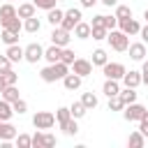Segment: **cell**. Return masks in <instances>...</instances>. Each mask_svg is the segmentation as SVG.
I'll return each instance as SVG.
<instances>
[{"instance_id": "cell-1", "label": "cell", "mask_w": 148, "mask_h": 148, "mask_svg": "<svg viewBox=\"0 0 148 148\" xmlns=\"http://www.w3.org/2000/svg\"><path fill=\"white\" fill-rule=\"evenodd\" d=\"M106 42H109V46H111L113 51L123 53V51H127V46H130V35H125L123 30H109V32H106Z\"/></svg>"}, {"instance_id": "cell-2", "label": "cell", "mask_w": 148, "mask_h": 148, "mask_svg": "<svg viewBox=\"0 0 148 148\" xmlns=\"http://www.w3.org/2000/svg\"><path fill=\"white\" fill-rule=\"evenodd\" d=\"M32 125H35V130L46 132V130H51L56 125V113H51V111H37L32 116Z\"/></svg>"}, {"instance_id": "cell-3", "label": "cell", "mask_w": 148, "mask_h": 148, "mask_svg": "<svg viewBox=\"0 0 148 148\" xmlns=\"http://www.w3.org/2000/svg\"><path fill=\"white\" fill-rule=\"evenodd\" d=\"M42 58H44V46H42L39 42H30L28 46H23V60H25V62L37 65Z\"/></svg>"}, {"instance_id": "cell-4", "label": "cell", "mask_w": 148, "mask_h": 148, "mask_svg": "<svg viewBox=\"0 0 148 148\" xmlns=\"http://www.w3.org/2000/svg\"><path fill=\"white\" fill-rule=\"evenodd\" d=\"M125 72H127V69H125L123 62H111V60H106V62L102 65V74H104V79H116V81H120Z\"/></svg>"}, {"instance_id": "cell-5", "label": "cell", "mask_w": 148, "mask_h": 148, "mask_svg": "<svg viewBox=\"0 0 148 148\" xmlns=\"http://www.w3.org/2000/svg\"><path fill=\"white\" fill-rule=\"evenodd\" d=\"M143 113H146V106H143V104H139V102L125 104V109H123V118H125L127 123H139Z\"/></svg>"}, {"instance_id": "cell-6", "label": "cell", "mask_w": 148, "mask_h": 148, "mask_svg": "<svg viewBox=\"0 0 148 148\" xmlns=\"http://www.w3.org/2000/svg\"><path fill=\"white\" fill-rule=\"evenodd\" d=\"M81 18H83V16H81V9H79V7H69V9L62 14V23H60V28H65V30L72 32L74 25H76Z\"/></svg>"}, {"instance_id": "cell-7", "label": "cell", "mask_w": 148, "mask_h": 148, "mask_svg": "<svg viewBox=\"0 0 148 148\" xmlns=\"http://www.w3.org/2000/svg\"><path fill=\"white\" fill-rule=\"evenodd\" d=\"M69 42H72V32H69V30H65V28H60V25H56V28L51 30V44L65 49V46H69Z\"/></svg>"}, {"instance_id": "cell-8", "label": "cell", "mask_w": 148, "mask_h": 148, "mask_svg": "<svg viewBox=\"0 0 148 148\" xmlns=\"http://www.w3.org/2000/svg\"><path fill=\"white\" fill-rule=\"evenodd\" d=\"M69 72H74V74H79L81 79H86V76L92 74V62L86 60V58H74V62L69 65Z\"/></svg>"}, {"instance_id": "cell-9", "label": "cell", "mask_w": 148, "mask_h": 148, "mask_svg": "<svg viewBox=\"0 0 148 148\" xmlns=\"http://www.w3.org/2000/svg\"><path fill=\"white\" fill-rule=\"evenodd\" d=\"M127 51H130V58H132L134 62H141V60L148 56V49H146L143 42H132V44L127 46Z\"/></svg>"}, {"instance_id": "cell-10", "label": "cell", "mask_w": 148, "mask_h": 148, "mask_svg": "<svg viewBox=\"0 0 148 148\" xmlns=\"http://www.w3.org/2000/svg\"><path fill=\"white\" fill-rule=\"evenodd\" d=\"M118 28H120L125 35H130V37H132V35H139V30H141V23H139L136 18H132V16H130V18H123V21H118Z\"/></svg>"}, {"instance_id": "cell-11", "label": "cell", "mask_w": 148, "mask_h": 148, "mask_svg": "<svg viewBox=\"0 0 148 148\" xmlns=\"http://www.w3.org/2000/svg\"><path fill=\"white\" fill-rule=\"evenodd\" d=\"M35 14H37V7H35L32 0H25V2H21V5L16 7V16H18V18H30V16H35Z\"/></svg>"}, {"instance_id": "cell-12", "label": "cell", "mask_w": 148, "mask_h": 148, "mask_svg": "<svg viewBox=\"0 0 148 148\" xmlns=\"http://www.w3.org/2000/svg\"><path fill=\"white\" fill-rule=\"evenodd\" d=\"M123 86H127V88H139L141 86V72H136V69H130V72H125L123 74Z\"/></svg>"}, {"instance_id": "cell-13", "label": "cell", "mask_w": 148, "mask_h": 148, "mask_svg": "<svg viewBox=\"0 0 148 148\" xmlns=\"http://www.w3.org/2000/svg\"><path fill=\"white\" fill-rule=\"evenodd\" d=\"M16 127L9 123V120H0V141H14L16 136Z\"/></svg>"}, {"instance_id": "cell-14", "label": "cell", "mask_w": 148, "mask_h": 148, "mask_svg": "<svg viewBox=\"0 0 148 148\" xmlns=\"http://www.w3.org/2000/svg\"><path fill=\"white\" fill-rule=\"evenodd\" d=\"M81 76L79 74H74V72H69V74H65L62 76V86H65V90H79L81 88Z\"/></svg>"}, {"instance_id": "cell-15", "label": "cell", "mask_w": 148, "mask_h": 148, "mask_svg": "<svg viewBox=\"0 0 148 148\" xmlns=\"http://www.w3.org/2000/svg\"><path fill=\"white\" fill-rule=\"evenodd\" d=\"M72 32H74V37H76V39H90V23H86V21L81 18V21L74 25V30H72Z\"/></svg>"}, {"instance_id": "cell-16", "label": "cell", "mask_w": 148, "mask_h": 148, "mask_svg": "<svg viewBox=\"0 0 148 148\" xmlns=\"http://www.w3.org/2000/svg\"><path fill=\"white\" fill-rule=\"evenodd\" d=\"M146 141H148V139H146L139 130L130 132V136H127V146H130V148H143V146H146Z\"/></svg>"}, {"instance_id": "cell-17", "label": "cell", "mask_w": 148, "mask_h": 148, "mask_svg": "<svg viewBox=\"0 0 148 148\" xmlns=\"http://www.w3.org/2000/svg\"><path fill=\"white\" fill-rule=\"evenodd\" d=\"M23 30H25V32H30V35H35V32H39V30H42V21L37 18V14H35V16H30V18H23Z\"/></svg>"}, {"instance_id": "cell-18", "label": "cell", "mask_w": 148, "mask_h": 148, "mask_svg": "<svg viewBox=\"0 0 148 148\" xmlns=\"http://www.w3.org/2000/svg\"><path fill=\"white\" fill-rule=\"evenodd\" d=\"M5 56L12 60V65H14V62H21V60H23V46H18V44H12V46H7Z\"/></svg>"}, {"instance_id": "cell-19", "label": "cell", "mask_w": 148, "mask_h": 148, "mask_svg": "<svg viewBox=\"0 0 148 148\" xmlns=\"http://www.w3.org/2000/svg\"><path fill=\"white\" fill-rule=\"evenodd\" d=\"M60 53H62V49H60V46H56V44H51L49 49H44V60H46L49 65H53V62H58V60H60Z\"/></svg>"}, {"instance_id": "cell-20", "label": "cell", "mask_w": 148, "mask_h": 148, "mask_svg": "<svg viewBox=\"0 0 148 148\" xmlns=\"http://www.w3.org/2000/svg\"><path fill=\"white\" fill-rule=\"evenodd\" d=\"M102 92H104L106 97L118 95V92H120V81H116V79H106V81H104V86H102Z\"/></svg>"}, {"instance_id": "cell-21", "label": "cell", "mask_w": 148, "mask_h": 148, "mask_svg": "<svg viewBox=\"0 0 148 148\" xmlns=\"http://www.w3.org/2000/svg\"><path fill=\"white\" fill-rule=\"evenodd\" d=\"M2 23V28H7V30H12V32H21L23 30V18H18V16H14V18H5V21H0Z\"/></svg>"}, {"instance_id": "cell-22", "label": "cell", "mask_w": 148, "mask_h": 148, "mask_svg": "<svg viewBox=\"0 0 148 148\" xmlns=\"http://www.w3.org/2000/svg\"><path fill=\"white\" fill-rule=\"evenodd\" d=\"M0 97H2V99H7L9 104H12V102H16V99L21 97V92H18V86H5V90L0 92Z\"/></svg>"}, {"instance_id": "cell-23", "label": "cell", "mask_w": 148, "mask_h": 148, "mask_svg": "<svg viewBox=\"0 0 148 148\" xmlns=\"http://www.w3.org/2000/svg\"><path fill=\"white\" fill-rule=\"evenodd\" d=\"M62 14H65L62 9L53 7V9H49V12H46V21H49V23L56 28V25H60V23H62Z\"/></svg>"}, {"instance_id": "cell-24", "label": "cell", "mask_w": 148, "mask_h": 148, "mask_svg": "<svg viewBox=\"0 0 148 148\" xmlns=\"http://www.w3.org/2000/svg\"><path fill=\"white\" fill-rule=\"evenodd\" d=\"M39 76H42V81H44V83H56V81H58V76H56V69H53V65H46V67H42Z\"/></svg>"}, {"instance_id": "cell-25", "label": "cell", "mask_w": 148, "mask_h": 148, "mask_svg": "<svg viewBox=\"0 0 148 148\" xmlns=\"http://www.w3.org/2000/svg\"><path fill=\"white\" fill-rule=\"evenodd\" d=\"M118 97L125 102V104H132V102H136V88H120V92H118Z\"/></svg>"}, {"instance_id": "cell-26", "label": "cell", "mask_w": 148, "mask_h": 148, "mask_svg": "<svg viewBox=\"0 0 148 148\" xmlns=\"http://www.w3.org/2000/svg\"><path fill=\"white\" fill-rule=\"evenodd\" d=\"M81 102H83V106H86L88 111L97 109V104H99V99H97L95 92H83V95H81Z\"/></svg>"}, {"instance_id": "cell-27", "label": "cell", "mask_w": 148, "mask_h": 148, "mask_svg": "<svg viewBox=\"0 0 148 148\" xmlns=\"http://www.w3.org/2000/svg\"><path fill=\"white\" fill-rule=\"evenodd\" d=\"M69 113H72V118H76V120H79V118H83V116L88 113V109H86V106H83V102L79 99V102H72V104H69Z\"/></svg>"}, {"instance_id": "cell-28", "label": "cell", "mask_w": 148, "mask_h": 148, "mask_svg": "<svg viewBox=\"0 0 148 148\" xmlns=\"http://www.w3.org/2000/svg\"><path fill=\"white\" fill-rule=\"evenodd\" d=\"M106 60H109V56H106V51H104V49H95V51H92V60H90V62H92V67H102Z\"/></svg>"}, {"instance_id": "cell-29", "label": "cell", "mask_w": 148, "mask_h": 148, "mask_svg": "<svg viewBox=\"0 0 148 148\" xmlns=\"http://www.w3.org/2000/svg\"><path fill=\"white\" fill-rule=\"evenodd\" d=\"M69 118H72V113H69V106H58V109H56V123H58L60 127H62V125H65Z\"/></svg>"}, {"instance_id": "cell-30", "label": "cell", "mask_w": 148, "mask_h": 148, "mask_svg": "<svg viewBox=\"0 0 148 148\" xmlns=\"http://www.w3.org/2000/svg\"><path fill=\"white\" fill-rule=\"evenodd\" d=\"M12 116H14L12 104H9L7 99H2V97H0V120H12Z\"/></svg>"}, {"instance_id": "cell-31", "label": "cell", "mask_w": 148, "mask_h": 148, "mask_svg": "<svg viewBox=\"0 0 148 148\" xmlns=\"http://www.w3.org/2000/svg\"><path fill=\"white\" fill-rule=\"evenodd\" d=\"M0 39H2V44H7V46H12V44H18V35H16V32H12V30H7V28H2V32H0Z\"/></svg>"}, {"instance_id": "cell-32", "label": "cell", "mask_w": 148, "mask_h": 148, "mask_svg": "<svg viewBox=\"0 0 148 148\" xmlns=\"http://www.w3.org/2000/svg\"><path fill=\"white\" fill-rule=\"evenodd\" d=\"M60 130H62L67 136H76V134H79V123H76V118H69Z\"/></svg>"}, {"instance_id": "cell-33", "label": "cell", "mask_w": 148, "mask_h": 148, "mask_svg": "<svg viewBox=\"0 0 148 148\" xmlns=\"http://www.w3.org/2000/svg\"><path fill=\"white\" fill-rule=\"evenodd\" d=\"M106 28L104 25H90V37L95 39V42H102V39H106Z\"/></svg>"}, {"instance_id": "cell-34", "label": "cell", "mask_w": 148, "mask_h": 148, "mask_svg": "<svg viewBox=\"0 0 148 148\" xmlns=\"http://www.w3.org/2000/svg\"><path fill=\"white\" fill-rule=\"evenodd\" d=\"M16 16V7L12 5V2H5L2 7H0V21H5V18H14Z\"/></svg>"}, {"instance_id": "cell-35", "label": "cell", "mask_w": 148, "mask_h": 148, "mask_svg": "<svg viewBox=\"0 0 148 148\" xmlns=\"http://www.w3.org/2000/svg\"><path fill=\"white\" fill-rule=\"evenodd\" d=\"M130 16H132V7H130V5H120V2H118V5H116V18H118V21H123V18H130Z\"/></svg>"}, {"instance_id": "cell-36", "label": "cell", "mask_w": 148, "mask_h": 148, "mask_svg": "<svg viewBox=\"0 0 148 148\" xmlns=\"http://www.w3.org/2000/svg\"><path fill=\"white\" fill-rule=\"evenodd\" d=\"M14 143H16V148H30L32 136H30V134H16V136H14Z\"/></svg>"}, {"instance_id": "cell-37", "label": "cell", "mask_w": 148, "mask_h": 148, "mask_svg": "<svg viewBox=\"0 0 148 148\" xmlns=\"http://www.w3.org/2000/svg\"><path fill=\"white\" fill-rule=\"evenodd\" d=\"M53 69H56V76H58V81H62V76H65V74H69V65H65L62 60L53 62Z\"/></svg>"}, {"instance_id": "cell-38", "label": "cell", "mask_w": 148, "mask_h": 148, "mask_svg": "<svg viewBox=\"0 0 148 148\" xmlns=\"http://www.w3.org/2000/svg\"><path fill=\"white\" fill-rule=\"evenodd\" d=\"M123 109H125V102H123L118 95L109 97V111H123Z\"/></svg>"}, {"instance_id": "cell-39", "label": "cell", "mask_w": 148, "mask_h": 148, "mask_svg": "<svg viewBox=\"0 0 148 148\" xmlns=\"http://www.w3.org/2000/svg\"><path fill=\"white\" fill-rule=\"evenodd\" d=\"M74 58H76V53H74L69 46H65V49H62V53H60V60H62L65 65H72V62H74Z\"/></svg>"}, {"instance_id": "cell-40", "label": "cell", "mask_w": 148, "mask_h": 148, "mask_svg": "<svg viewBox=\"0 0 148 148\" xmlns=\"http://www.w3.org/2000/svg\"><path fill=\"white\" fill-rule=\"evenodd\" d=\"M12 109H14V113H18V116H23V113L28 111V102L18 97L16 102H12Z\"/></svg>"}, {"instance_id": "cell-41", "label": "cell", "mask_w": 148, "mask_h": 148, "mask_svg": "<svg viewBox=\"0 0 148 148\" xmlns=\"http://www.w3.org/2000/svg\"><path fill=\"white\" fill-rule=\"evenodd\" d=\"M2 76H5V83H7V86H16V83H18V74H16L14 69L2 72Z\"/></svg>"}, {"instance_id": "cell-42", "label": "cell", "mask_w": 148, "mask_h": 148, "mask_svg": "<svg viewBox=\"0 0 148 148\" xmlns=\"http://www.w3.org/2000/svg\"><path fill=\"white\" fill-rule=\"evenodd\" d=\"M30 148H44V132H42V130H37V132L32 134V143H30Z\"/></svg>"}, {"instance_id": "cell-43", "label": "cell", "mask_w": 148, "mask_h": 148, "mask_svg": "<svg viewBox=\"0 0 148 148\" xmlns=\"http://www.w3.org/2000/svg\"><path fill=\"white\" fill-rule=\"evenodd\" d=\"M32 2H35L37 9H44V12H49V9L56 7V0H32Z\"/></svg>"}, {"instance_id": "cell-44", "label": "cell", "mask_w": 148, "mask_h": 148, "mask_svg": "<svg viewBox=\"0 0 148 148\" xmlns=\"http://www.w3.org/2000/svg\"><path fill=\"white\" fill-rule=\"evenodd\" d=\"M139 132L148 139V109H146V113L141 116V120H139Z\"/></svg>"}, {"instance_id": "cell-45", "label": "cell", "mask_w": 148, "mask_h": 148, "mask_svg": "<svg viewBox=\"0 0 148 148\" xmlns=\"http://www.w3.org/2000/svg\"><path fill=\"white\" fill-rule=\"evenodd\" d=\"M104 28H106V30H116V28H118L116 14H113V16H106V14H104Z\"/></svg>"}, {"instance_id": "cell-46", "label": "cell", "mask_w": 148, "mask_h": 148, "mask_svg": "<svg viewBox=\"0 0 148 148\" xmlns=\"http://www.w3.org/2000/svg\"><path fill=\"white\" fill-rule=\"evenodd\" d=\"M58 143V139L53 136V134H49V132H44V148H53Z\"/></svg>"}, {"instance_id": "cell-47", "label": "cell", "mask_w": 148, "mask_h": 148, "mask_svg": "<svg viewBox=\"0 0 148 148\" xmlns=\"http://www.w3.org/2000/svg\"><path fill=\"white\" fill-rule=\"evenodd\" d=\"M7 69H12V60H9L7 56H0V74L7 72Z\"/></svg>"}, {"instance_id": "cell-48", "label": "cell", "mask_w": 148, "mask_h": 148, "mask_svg": "<svg viewBox=\"0 0 148 148\" xmlns=\"http://www.w3.org/2000/svg\"><path fill=\"white\" fill-rule=\"evenodd\" d=\"M139 37H141V42H143V44H148V23H146V25H141Z\"/></svg>"}, {"instance_id": "cell-49", "label": "cell", "mask_w": 148, "mask_h": 148, "mask_svg": "<svg viewBox=\"0 0 148 148\" xmlns=\"http://www.w3.org/2000/svg\"><path fill=\"white\" fill-rule=\"evenodd\" d=\"M90 25H104V14H97V16H92Z\"/></svg>"}, {"instance_id": "cell-50", "label": "cell", "mask_w": 148, "mask_h": 148, "mask_svg": "<svg viewBox=\"0 0 148 148\" xmlns=\"http://www.w3.org/2000/svg\"><path fill=\"white\" fill-rule=\"evenodd\" d=\"M97 2H99V0H81V7H83V9H90V7H95Z\"/></svg>"}, {"instance_id": "cell-51", "label": "cell", "mask_w": 148, "mask_h": 148, "mask_svg": "<svg viewBox=\"0 0 148 148\" xmlns=\"http://www.w3.org/2000/svg\"><path fill=\"white\" fill-rule=\"evenodd\" d=\"M99 2H102L104 7H116V5H118V0H99Z\"/></svg>"}, {"instance_id": "cell-52", "label": "cell", "mask_w": 148, "mask_h": 148, "mask_svg": "<svg viewBox=\"0 0 148 148\" xmlns=\"http://www.w3.org/2000/svg\"><path fill=\"white\" fill-rule=\"evenodd\" d=\"M141 83L148 86V72H141Z\"/></svg>"}, {"instance_id": "cell-53", "label": "cell", "mask_w": 148, "mask_h": 148, "mask_svg": "<svg viewBox=\"0 0 148 148\" xmlns=\"http://www.w3.org/2000/svg\"><path fill=\"white\" fill-rule=\"evenodd\" d=\"M141 72H148V58L141 60Z\"/></svg>"}, {"instance_id": "cell-54", "label": "cell", "mask_w": 148, "mask_h": 148, "mask_svg": "<svg viewBox=\"0 0 148 148\" xmlns=\"http://www.w3.org/2000/svg\"><path fill=\"white\" fill-rule=\"evenodd\" d=\"M5 86H7V83H5V76H2V74H0V92H2V90H5Z\"/></svg>"}, {"instance_id": "cell-55", "label": "cell", "mask_w": 148, "mask_h": 148, "mask_svg": "<svg viewBox=\"0 0 148 148\" xmlns=\"http://www.w3.org/2000/svg\"><path fill=\"white\" fill-rule=\"evenodd\" d=\"M143 18H146V23H148V9H146V12H143Z\"/></svg>"}, {"instance_id": "cell-56", "label": "cell", "mask_w": 148, "mask_h": 148, "mask_svg": "<svg viewBox=\"0 0 148 148\" xmlns=\"http://www.w3.org/2000/svg\"><path fill=\"white\" fill-rule=\"evenodd\" d=\"M5 2H12V0H5Z\"/></svg>"}]
</instances>
